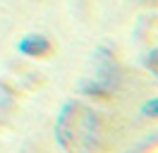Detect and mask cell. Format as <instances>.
<instances>
[{"mask_svg": "<svg viewBox=\"0 0 158 153\" xmlns=\"http://www.w3.org/2000/svg\"><path fill=\"white\" fill-rule=\"evenodd\" d=\"M55 139L69 151H91L101 141V120L89 105L72 101L58 115Z\"/></svg>", "mask_w": 158, "mask_h": 153, "instance_id": "obj_1", "label": "cell"}, {"mask_svg": "<svg viewBox=\"0 0 158 153\" xmlns=\"http://www.w3.org/2000/svg\"><path fill=\"white\" fill-rule=\"evenodd\" d=\"M141 113H144V115H151V117H158V98H153V101L144 103Z\"/></svg>", "mask_w": 158, "mask_h": 153, "instance_id": "obj_3", "label": "cell"}, {"mask_svg": "<svg viewBox=\"0 0 158 153\" xmlns=\"http://www.w3.org/2000/svg\"><path fill=\"white\" fill-rule=\"evenodd\" d=\"M50 48L48 43V38L46 36H41V34H29V36H24L19 41V50L24 53V55H43L46 50Z\"/></svg>", "mask_w": 158, "mask_h": 153, "instance_id": "obj_2", "label": "cell"}]
</instances>
